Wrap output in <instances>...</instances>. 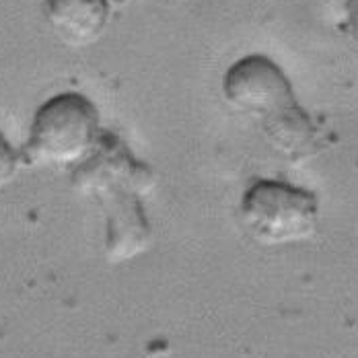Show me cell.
<instances>
[{
	"instance_id": "cell-1",
	"label": "cell",
	"mask_w": 358,
	"mask_h": 358,
	"mask_svg": "<svg viewBox=\"0 0 358 358\" xmlns=\"http://www.w3.org/2000/svg\"><path fill=\"white\" fill-rule=\"evenodd\" d=\"M78 194L95 198L106 213V257L124 264L150 248L152 229L143 198L155 185L152 169L117 134L103 130L95 152L72 171Z\"/></svg>"
},
{
	"instance_id": "cell-2",
	"label": "cell",
	"mask_w": 358,
	"mask_h": 358,
	"mask_svg": "<svg viewBox=\"0 0 358 358\" xmlns=\"http://www.w3.org/2000/svg\"><path fill=\"white\" fill-rule=\"evenodd\" d=\"M224 101L251 117L270 146L288 163H303L323 148L317 124L292 91L285 71L262 54H250L224 72Z\"/></svg>"
},
{
	"instance_id": "cell-3",
	"label": "cell",
	"mask_w": 358,
	"mask_h": 358,
	"mask_svg": "<svg viewBox=\"0 0 358 358\" xmlns=\"http://www.w3.org/2000/svg\"><path fill=\"white\" fill-rule=\"evenodd\" d=\"M101 134L95 103L80 93H60L36 111L21 157L34 167L76 169L95 152Z\"/></svg>"
},
{
	"instance_id": "cell-4",
	"label": "cell",
	"mask_w": 358,
	"mask_h": 358,
	"mask_svg": "<svg viewBox=\"0 0 358 358\" xmlns=\"http://www.w3.org/2000/svg\"><path fill=\"white\" fill-rule=\"evenodd\" d=\"M239 216L251 239L264 248L294 245L311 239L320 224L313 192L278 179H257L245 189Z\"/></svg>"
},
{
	"instance_id": "cell-5",
	"label": "cell",
	"mask_w": 358,
	"mask_h": 358,
	"mask_svg": "<svg viewBox=\"0 0 358 358\" xmlns=\"http://www.w3.org/2000/svg\"><path fill=\"white\" fill-rule=\"evenodd\" d=\"M109 0H45V19L62 43L87 48L106 34Z\"/></svg>"
},
{
	"instance_id": "cell-6",
	"label": "cell",
	"mask_w": 358,
	"mask_h": 358,
	"mask_svg": "<svg viewBox=\"0 0 358 358\" xmlns=\"http://www.w3.org/2000/svg\"><path fill=\"white\" fill-rule=\"evenodd\" d=\"M19 163H21V155L0 132V187H4L6 183L13 181V178L19 171Z\"/></svg>"
},
{
	"instance_id": "cell-7",
	"label": "cell",
	"mask_w": 358,
	"mask_h": 358,
	"mask_svg": "<svg viewBox=\"0 0 358 358\" xmlns=\"http://www.w3.org/2000/svg\"><path fill=\"white\" fill-rule=\"evenodd\" d=\"M346 21H344V27H346V34L352 37V41L358 43V0H346Z\"/></svg>"
}]
</instances>
